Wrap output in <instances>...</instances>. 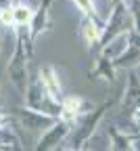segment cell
I'll use <instances>...</instances> for the list:
<instances>
[{"label": "cell", "mask_w": 140, "mask_h": 151, "mask_svg": "<svg viewBox=\"0 0 140 151\" xmlns=\"http://www.w3.org/2000/svg\"><path fill=\"white\" fill-rule=\"evenodd\" d=\"M111 107V103H105L103 107H96V109H92L88 116H84V122H82V126L77 128V132H75V137H73V147H82L94 132H96V128H98V124H101V120L105 118V113H107V109Z\"/></svg>", "instance_id": "6da1fadb"}, {"label": "cell", "mask_w": 140, "mask_h": 151, "mask_svg": "<svg viewBox=\"0 0 140 151\" xmlns=\"http://www.w3.org/2000/svg\"><path fill=\"white\" fill-rule=\"evenodd\" d=\"M71 126L69 122H63V120H54L46 130L44 134L38 139V149H50V147H56L65 141V137L71 132Z\"/></svg>", "instance_id": "7a4b0ae2"}, {"label": "cell", "mask_w": 140, "mask_h": 151, "mask_svg": "<svg viewBox=\"0 0 140 151\" xmlns=\"http://www.w3.org/2000/svg\"><path fill=\"white\" fill-rule=\"evenodd\" d=\"M6 73H9V78H11V82L21 90V92H25V88H27V59L19 52V50H15V55L11 57V61H9V67H6Z\"/></svg>", "instance_id": "3957f363"}, {"label": "cell", "mask_w": 140, "mask_h": 151, "mask_svg": "<svg viewBox=\"0 0 140 151\" xmlns=\"http://www.w3.org/2000/svg\"><path fill=\"white\" fill-rule=\"evenodd\" d=\"M50 6H52V0H40L38 9L34 11V17H31V23L27 25L29 27V34L31 38H40L44 32L50 29L52 21H50Z\"/></svg>", "instance_id": "277c9868"}, {"label": "cell", "mask_w": 140, "mask_h": 151, "mask_svg": "<svg viewBox=\"0 0 140 151\" xmlns=\"http://www.w3.org/2000/svg\"><path fill=\"white\" fill-rule=\"evenodd\" d=\"M38 78H40V82L44 84L46 92L50 94V99L61 105V101H63V84H61V78H59L56 69L52 65H44V67H40Z\"/></svg>", "instance_id": "5b68a950"}, {"label": "cell", "mask_w": 140, "mask_h": 151, "mask_svg": "<svg viewBox=\"0 0 140 151\" xmlns=\"http://www.w3.org/2000/svg\"><path fill=\"white\" fill-rule=\"evenodd\" d=\"M19 122H21V126L27 128V130H34V128L46 130L54 122V116L44 113L40 109H34V107H23V109H19Z\"/></svg>", "instance_id": "8992f818"}, {"label": "cell", "mask_w": 140, "mask_h": 151, "mask_svg": "<svg viewBox=\"0 0 140 151\" xmlns=\"http://www.w3.org/2000/svg\"><path fill=\"white\" fill-rule=\"evenodd\" d=\"M128 46H130V29H124V32L111 36L109 40H105V44L101 48V57H105L109 61H115L126 52Z\"/></svg>", "instance_id": "52a82bcc"}, {"label": "cell", "mask_w": 140, "mask_h": 151, "mask_svg": "<svg viewBox=\"0 0 140 151\" xmlns=\"http://www.w3.org/2000/svg\"><path fill=\"white\" fill-rule=\"evenodd\" d=\"M86 107H90V105H88L82 97H77V94H71V97H63V101H61V109H59V120L73 124V122L84 113Z\"/></svg>", "instance_id": "ba28073f"}, {"label": "cell", "mask_w": 140, "mask_h": 151, "mask_svg": "<svg viewBox=\"0 0 140 151\" xmlns=\"http://www.w3.org/2000/svg\"><path fill=\"white\" fill-rule=\"evenodd\" d=\"M140 103V80L134 69H128V84H126V92H124V99H121V109H134Z\"/></svg>", "instance_id": "9c48e42d"}, {"label": "cell", "mask_w": 140, "mask_h": 151, "mask_svg": "<svg viewBox=\"0 0 140 151\" xmlns=\"http://www.w3.org/2000/svg\"><path fill=\"white\" fill-rule=\"evenodd\" d=\"M103 32H105V23H98L96 15H84L82 21V36L88 46H94L96 42L103 40Z\"/></svg>", "instance_id": "30bf717a"}, {"label": "cell", "mask_w": 140, "mask_h": 151, "mask_svg": "<svg viewBox=\"0 0 140 151\" xmlns=\"http://www.w3.org/2000/svg\"><path fill=\"white\" fill-rule=\"evenodd\" d=\"M90 76H92V78H101V80L113 84L115 82V63L98 55V59L94 61V65L90 69Z\"/></svg>", "instance_id": "8fae6325"}, {"label": "cell", "mask_w": 140, "mask_h": 151, "mask_svg": "<svg viewBox=\"0 0 140 151\" xmlns=\"http://www.w3.org/2000/svg\"><path fill=\"white\" fill-rule=\"evenodd\" d=\"M34 38H31V34H29V27L27 29H21L17 34V50L21 52L25 59L29 61V59H34Z\"/></svg>", "instance_id": "7c38bea8"}, {"label": "cell", "mask_w": 140, "mask_h": 151, "mask_svg": "<svg viewBox=\"0 0 140 151\" xmlns=\"http://www.w3.org/2000/svg\"><path fill=\"white\" fill-rule=\"evenodd\" d=\"M13 11H15V25L27 27V25L31 23L34 9H29L27 4H13Z\"/></svg>", "instance_id": "4fadbf2b"}, {"label": "cell", "mask_w": 140, "mask_h": 151, "mask_svg": "<svg viewBox=\"0 0 140 151\" xmlns=\"http://www.w3.org/2000/svg\"><path fill=\"white\" fill-rule=\"evenodd\" d=\"M0 23H2L4 27H13L15 25V11H13V6L0 9Z\"/></svg>", "instance_id": "5bb4252c"}, {"label": "cell", "mask_w": 140, "mask_h": 151, "mask_svg": "<svg viewBox=\"0 0 140 151\" xmlns=\"http://www.w3.org/2000/svg\"><path fill=\"white\" fill-rule=\"evenodd\" d=\"M73 4L82 11L84 15H96V9H94V0H73Z\"/></svg>", "instance_id": "9a60e30c"}, {"label": "cell", "mask_w": 140, "mask_h": 151, "mask_svg": "<svg viewBox=\"0 0 140 151\" xmlns=\"http://www.w3.org/2000/svg\"><path fill=\"white\" fill-rule=\"evenodd\" d=\"M132 122L140 128V103H138V105L134 107V111H132Z\"/></svg>", "instance_id": "2e32d148"}, {"label": "cell", "mask_w": 140, "mask_h": 151, "mask_svg": "<svg viewBox=\"0 0 140 151\" xmlns=\"http://www.w3.org/2000/svg\"><path fill=\"white\" fill-rule=\"evenodd\" d=\"M111 2H121L124 6H128V9H132L134 6V0H111Z\"/></svg>", "instance_id": "e0dca14e"}, {"label": "cell", "mask_w": 140, "mask_h": 151, "mask_svg": "<svg viewBox=\"0 0 140 151\" xmlns=\"http://www.w3.org/2000/svg\"><path fill=\"white\" fill-rule=\"evenodd\" d=\"M4 6H13V0H0V9H4Z\"/></svg>", "instance_id": "ac0fdd59"}, {"label": "cell", "mask_w": 140, "mask_h": 151, "mask_svg": "<svg viewBox=\"0 0 140 151\" xmlns=\"http://www.w3.org/2000/svg\"><path fill=\"white\" fill-rule=\"evenodd\" d=\"M0 122H2V120H0Z\"/></svg>", "instance_id": "d6986e66"}]
</instances>
